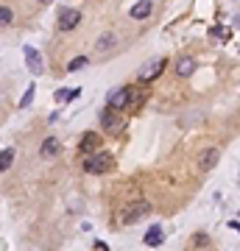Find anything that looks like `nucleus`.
Returning <instances> with one entry per match:
<instances>
[{"mask_svg":"<svg viewBox=\"0 0 240 251\" xmlns=\"http://www.w3.org/2000/svg\"><path fill=\"white\" fill-rule=\"evenodd\" d=\"M81 165H84V173H90V176H101V173H106L114 165V159H112V154H109V151L98 148V151H92V154H87Z\"/></svg>","mask_w":240,"mask_h":251,"instance_id":"1","label":"nucleus"},{"mask_svg":"<svg viewBox=\"0 0 240 251\" xmlns=\"http://www.w3.org/2000/svg\"><path fill=\"white\" fill-rule=\"evenodd\" d=\"M165 67H168V59H165V56L151 59V62H145V64L140 67V73H137V81H143V84H148V81L160 78L162 73H165Z\"/></svg>","mask_w":240,"mask_h":251,"instance_id":"2","label":"nucleus"},{"mask_svg":"<svg viewBox=\"0 0 240 251\" xmlns=\"http://www.w3.org/2000/svg\"><path fill=\"white\" fill-rule=\"evenodd\" d=\"M148 212H151L148 201H137V204H131L126 212L120 215V223H123V226H134V223H140V220L148 215Z\"/></svg>","mask_w":240,"mask_h":251,"instance_id":"3","label":"nucleus"},{"mask_svg":"<svg viewBox=\"0 0 240 251\" xmlns=\"http://www.w3.org/2000/svg\"><path fill=\"white\" fill-rule=\"evenodd\" d=\"M79 23H81L79 9H62V12H59V20H56V28L62 31V34H70V31H76Z\"/></svg>","mask_w":240,"mask_h":251,"instance_id":"4","label":"nucleus"},{"mask_svg":"<svg viewBox=\"0 0 240 251\" xmlns=\"http://www.w3.org/2000/svg\"><path fill=\"white\" fill-rule=\"evenodd\" d=\"M106 106L109 109H126L128 106V87H117V90H112L109 95H106Z\"/></svg>","mask_w":240,"mask_h":251,"instance_id":"5","label":"nucleus"},{"mask_svg":"<svg viewBox=\"0 0 240 251\" xmlns=\"http://www.w3.org/2000/svg\"><path fill=\"white\" fill-rule=\"evenodd\" d=\"M101 126H103V131H109V134H117V128L123 126V120H120V114H117V109H103L101 112Z\"/></svg>","mask_w":240,"mask_h":251,"instance_id":"6","label":"nucleus"},{"mask_svg":"<svg viewBox=\"0 0 240 251\" xmlns=\"http://www.w3.org/2000/svg\"><path fill=\"white\" fill-rule=\"evenodd\" d=\"M117 47V31H103L98 39H95V53H106V50H112Z\"/></svg>","mask_w":240,"mask_h":251,"instance_id":"7","label":"nucleus"},{"mask_svg":"<svg viewBox=\"0 0 240 251\" xmlns=\"http://www.w3.org/2000/svg\"><path fill=\"white\" fill-rule=\"evenodd\" d=\"M128 14H131V20H148L154 14V0H137Z\"/></svg>","mask_w":240,"mask_h":251,"instance_id":"8","label":"nucleus"},{"mask_svg":"<svg viewBox=\"0 0 240 251\" xmlns=\"http://www.w3.org/2000/svg\"><path fill=\"white\" fill-rule=\"evenodd\" d=\"M25 64H28V70H31V76H42V56H39V50H34V47H25Z\"/></svg>","mask_w":240,"mask_h":251,"instance_id":"9","label":"nucleus"},{"mask_svg":"<svg viewBox=\"0 0 240 251\" xmlns=\"http://www.w3.org/2000/svg\"><path fill=\"white\" fill-rule=\"evenodd\" d=\"M218 159H221V151H218V148H207L204 154L198 157V168H201V171H212V168L218 165Z\"/></svg>","mask_w":240,"mask_h":251,"instance_id":"10","label":"nucleus"},{"mask_svg":"<svg viewBox=\"0 0 240 251\" xmlns=\"http://www.w3.org/2000/svg\"><path fill=\"white\" fill-rule=\"evenodd\" d=\"M101 134H95V131H87L84 137H81V142H79V148L84 151V154H92V151H98L101 148Z\"/></svg>","mask_w":240,"mask_h":251,"instance_id":"11","label":"nucleus"},{"mask_svg":"<svg viewBox=\"0 0 240 251\" xmlns=\"http://www.w3.org/2000/svg\"><path fill=\"white\" fill-rule=\"evenodd\" d=\"M143 243H145L148 249H157V246H162V243H165V232H162L160 226H151L148 232H145V237H143Z\"/></svg>","mask_w":240,"mask_h":251,"instance_id":"12","label":"nucleus"},{"mask_svg":"<svg viewBox=\"0 0 240 251\" xmlns=\"http://www.w3.org/2000/svg\"><path fill=\"white\" fill-rule=\"evenodd\" d=\"M59 151H62V145H59V140H56V137H48V140H42V148H39V154H42L45 159L56 157Z\"/></svg>","mask_w":240,"mask_h":251,"instance_id":"13","label":"nucleus"},{"mask_svg":"<svg viewBox=\"0 0 240 251\" xmlns=\"http://www.w3.org/2000/svg\"><path fill=\"white\" fill-rule=\"evenodd\" d=\"M193 70H195V62L190 56H182L179 62H176V76H193Z\"/></svg>","mask_w":240,"mask_h":251,"instance_id":"14","label":"nucleus"},{"mask_svg":"<svg viewBox=\"0 0 240 251\" xmlns=\"http://www.w3.org/2000/svg\"><path fill=\"white\" fill-rule=\"evenodd\" d=\"M12 162H14V148L0 151V171H9V168H12Z\"/></svg>","mask_w":240,"mask_h":251,"instance_id":"15","label":"nucleus"},{"mask_svg":"<svg viewBox=\"0 0 240 251\" xmlns=\"http://www.w3.org/2000/svg\"><path fill=\"white\" fill-rule=\"evenodd\" d=\"M14 23V9L12 6H0V28Z\"/></svg>","mask_w":240,"mask_h":251,"instance_id":"16","label":"nucleus"},{"mask_svg":"<svg viewBox=\"0 0 240 251\" xmlns=\"http://www.w3.org/2000/svg\"><path fill=\"white\" fill-rule=\"evenodd\" d=\"M90 64V59L87 56H76V59H70L67 62V73H73V70H81V67H87Z\"/></svg>","mask_w":240,"mask_h":251,"instance_id":"17","label":"nucleus"},{"mask_svg":"<svg viewBox=\"0 0 240 251\" xmlns=\"http://www.w3.org/2000/svg\"><path fill=\"white\" fill-rule=\"evenodd\" d=\"M34 92H36V87H34V84H31V87L25 90L23 101H20V109H25V106H31V101H34Z\"/></svg>","mask_w":240,"mask_h":251,"instance_id":"18","label":"nucleus"},{"mask_svg":"<svg viewBox=\"0 0 240 251\" xmlns=\"http://www.w3.org/2000/svg\"><path fill=\"white\" fill-rule=\"evenodd\" d=\"M56 101H59V103H67V101H70V90H59V92H56Z\"/></svg>","mask_w":240,"mask_h":251,"instance_id":"19","label":"nucleus"},{"mask_svg":"<svg viewBox=\"0 0 240 251\" xmlns=\"http://www.w3.org/2000/svg\"><path fill=\"white\" fill-rule=\"evenodd\" d=\"M207 243H209L207 235H195V237H193V246H207Z\"/></svg>","mask_w":240,"mask_h":251,"instance_id":"20","label":"nucleus"},{"mask_svg":"<svg viewBox=\"0 0 240 251\" xmlns=\"http://www.w3.org/2000/svg\"><path fill=\"white\" fill-rule=\"evenodd\" d=\"M95 251H109V246H106L103 240H95Z\"/></svg>","mask_w":240,"mask_h":251,"instance_id":"21","label":"nucleus"},{"mask_svg":"<svg viewBox=\"0 0 240 251\" xmlns=\"http://www.w3.org/2000/svg\"><path fill=\"white\" fill-rule=\"evenodd\" d=\"M39 3H42V6H48V3H50V0H39Z\"/></svg>","mask_w":240,"mask_h":251,"instance_id":"22","label":"nucleus"}]
</instances>
